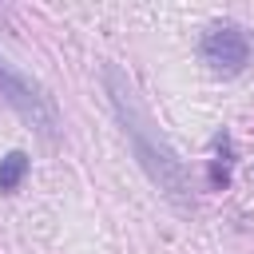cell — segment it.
Segmentation results:
<instances>
[{
  "instance_id": "6da1fadb",
  "label": "cell",
  "mask_w": 254,
  "mask_h": 254,
  "mask_svg": "<svg viewBox=\"0 0 254 254\" xmlns=\"http://www.w3.org/2000/svg\"><path fill=\"white\" fill-rule=\"evenodd\" d=\"M103 83H107L111 107H115V115H119V123H123V131H127V139H131V151H135L139 167L147 171V179H151L171 202L190 206V202H194V194H190V175H187L183 159L175 155V147H171V143L159 135V127L151 123L147 107L135 99L131 79H127L115 64H107V67H103Z\"/></svg>"
},
{
  "instance_id": "7a4b0ae2",
  "label": "cell",
  "mask_w": 254,
  "mask_h": 254,
  "mask_svg": "<svg viewBox=\"0 0 254 254\" xmlns=\"http://www.w3.org/2000/svg\"><path fill=\"white\" fill-rule=\"evenodd\" d=\"M0 99H4L24 123H32L40 135L52 139V135L60 131V111H56L52 95H48L32 75H24L20 67H12L8 56H0Z\"/></svg>"
},
{
  "instance_id": "3957f363",
  "label": "cell",
  "mask_w": 254,
  "mask_h": 254,
  "mask_svg": "<svg viewBox=\"0 0 254 254\" xmlns=\"http://www.w3.org/2000/svg\"><path fill=\"white\" fill-rule=\"evenodd\" d=\"M198 52H202V64H206L214 75H238V71H246L250 60H254V44H250L246 28H242V24H230V20L210 24V28L202 32Z\"/></svg>"
},
{
  "instance_id": "277c9868",
  "label": "cell",
  "mask_w": 254,
  "mask_h": 254,
  "mask_svg": "<svg viewBox=\"0 0 254 254\" xmlns=\"http://www.w3.org/2000/svg\"><path fill=\"white\" fill-rule=\"evenodd\" d=\"M230 135L222 131L218 139H214V159H210V187L214 190H226L230 187Z\"/></svg>"
},
{
  "instance_id": "5b68a950",
  "label": "cell",
  "mask_w": 254,
  "mask_h": 254,
  "mask_svg": "<svg viewBox=\"0 0 254 254\" xmlns=\"http://www.w3.org/2000/svg\"><path fill=\"white\" fill-rule=\"evenodd\" d=\"M28 175V155L24 151H8L0 159V190H16Z\"/></svg>"
}]
</instances>
